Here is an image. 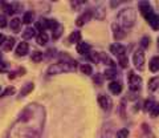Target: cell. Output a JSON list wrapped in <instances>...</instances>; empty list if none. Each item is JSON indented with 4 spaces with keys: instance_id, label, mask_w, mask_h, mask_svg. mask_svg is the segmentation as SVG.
Instances as JSON below:
<instances>
[{
    "instance_id": "cell-35",
    "label": "cell",
    "mask_w": 159,
    "mask_h": 138,
    "mask_svg": "<svg viewBox=\"0 0 159 138\" xmlns=\"http://www.w3.org/2000/svg\"><path fill=\"white\" fill-rule=\"evenodd\" d=\"M8 69H9V64H8L7 61H3V60L0 61V72H2V73H6Z\"/></svg>"
},
{
    "instance_id": "cell-27",
    "label": "cell",
    "mask_w": 159,
    "mask_h": 138,
    "mask_svg": "<svg viewBox=\"0 0 159 138\" xmlns=\"http://www.w3.org/2000/svg\"><path fill=\"white\" fill-rule=\"evenodd\" d=\"M88 58L92 62H96V64H99L101 62V56H99L98 52H90L88 55Z\"/></svg>"
},
{
    "instance_id": "cell-32",
    "label": "cell",
    "mask_w": 159,
    "mask_h": 138,
    "mask_svg": "<svg viewBox=\"0 0 159 138\" xmlns=\"http://www.w3.org/2000/svg\"><path fill=\"white\" fill-rule=\"evenodd\" d=\"M150 116L152 118H157L159 116V102H155V105L152 106V109L150 110Z\"/></svg>"
},
{
    "instance_id": "cell-15",
    "label": "cell",
    "mask_w": 159,
    "mask_h": 138,
    "mask_svg": "<svg viewBox=\"0 0 159 138\" xmlns=\"http://www.w3.org/2000/svg\"><path fill=\"white\" fill-rule=\"evenodd\" d=\"M80 40H81V32L80 31H73L70 33V36L66 39V44H78Z\"/></svg>"
},
{
    "instance_id": "cell-42",
    "label": "cell",
    "mask_w": 159,
    "mask_h": 138,
    "mask_svg": "<svg viewBox=\"0 0 159 138\" xmlns=\"http://www.w3.org/2000/svg\"><path fill=\"white\" fill-rule=\"evenodd\" d=\"M143 138H155V136H154L152 133L150 131V133H146V134L143 136Z\"/></svg>"
},
{
    "instance_id": "cell-11",
    "label": "cell",
    "mask_w": 159,
    "mask_h": 138,
    "mask_svg": "<svg viewBox=\"0 0 159 138\" xmlns=\"http://www.w3.org/2000/svg\"><path fill=\"white\" fill-rule=\"evenodd\" d=\"M33 82H27V84H24L23 88H21V90L19 92V98H23V97H25L27 94H29L32 90H33Z\"/></svg>"
},
{
    "instance_id": "cell-37",
    "label": "cell",
    "mask_w": 159,
    "mask_h": 138,
    "mask_svg": "<svg viewBox=\"0 0 159 138\" xmlns=\"http://www.w3.org/2000/svg\"><path fill=\"white\" fill-rule=\"evenodd\" d=\"M7 25V16L6 15H0V28H6Z\"/></svg>"
},
{
    "instance_id": "cell-2",
    "label": "cell",
    "mask_w": 159,
    "mask_h": 138,
    "mask_svg": "<svg viewBox=\"0 0 159 138\" xmlns=\"http://www.w3.org/2000/svg\"><path fill=\"white\" fill-rule=\"evenodd\" d=\"M77 71V61L73 60L72 57H68L65 55H61V60H58V62L52 64L48 68V75L54 76L58 73L64 72H76Z\"/></svg>"
},
{
    "instance_id": "cell-24",
    "label": "cell",
    "mask_w": 159,
    "mask_h": 138,
    "mask_svg": "<svg viewBox=\"0 0 159 138\" xmlns=\"http://www.w3.org/2000/svg\"><path fill=\"white\" fill-rule=\"evenodd\" d=\"M64 32V27L61 25V24H58V25L53 29V34H52V37H53V40H57L58 37H61V34Z\"/></svg>"
},
{
    "instance_id": "cell-43",
    "label": "cell",
    "mask_w": 159,
    "mask_h": 138,
    "mask_svg": "<svg viewBox=\"0 0 159 138\" xmlns=\"http://www.w3.org/2000/svg\"><path fill=\"white\" fill-rule=\"evenodd\" d=\"M158 48H159V37H158Z\"/></svg>"
},
{
    "instance_id": "cell-34",
    "label": "cell",
    "mask_w": 159,
    "mask_h": 138,
    "mask_svg": "<svg viewBox=\"0 0 159 138\" xmlns=\"http://www.w3.org/2000/svg\"><path fill=\"white\" fill-rule=\"evenodd\" d=\"M129 137V130L127 129H121L117 131V138H127Z\"/></svg>"
},
{
    "instance_id": "cell-28",
    "label": "cell",
    "mask_w": 159,
    "mask_h": 138,
    "mask_svg": "<svg viewBox=\"0 0 159 138\" xmlns=\"http://www.w3.org/2000/svg\"><path fill=\"white\" fill-rule=\"evenodd\" d=\"M34 36V29L33 28H25L23 32V39L24 40H29V39H32Z\"/></svg>"
},
{
    "instance_id": "cell-18",
    "label": "cell",
    "mask_w": 159,
    "mask_h": 138,
    "mask_svg": "<svg viewBox=\"0 0 159 138\" xmlns=\"http://www.w3.org/2000/svg\"><path fill=\"white\" fill-rule=\"evenodd\" d=\"M103 77H105L106 80L113 81L114 78L117 77V71H116V68H107L106 71L103 72Z\"/></svg>"
},
{
    "instance_id": "cell-1",
    "label": "cell",
    "mask_w": 159,
    "mask_h": 138,
    "mask_svg": "<svg viewBox=\"0 0 159 138\" xmlns=\"http://www.w3.org/2000/svg\"><path fill=\"white\" fill-rule=\"evenodd\" d=\"M45 124V109L39 104H29L20 112L9 127L7 138H40Z\"/></svg>"
},
{
    "instance_id": "cell-41",
    "label": "cell",
    "mask_w": 159,
    "mask_h": 138,
    "mask_svg": "<svg viewBox=\"0 0 159 138\" xmlns=\"http://www.w3.org/2000/svg\"><path fill=\"white\" fill-rule=\"evenodd\" d=\"M6 40H7V37L4 36V34L0 33V44H4V43H6Z\"/></svg>"
},
{
    "instance_id": "cell-30",
    "label": "cell",
    "mask_w": 159,
    "mask_h": 138,
    "mask_svg": "<svg viewBox=\"0 0 159 138\" xmlns=\"http://www.w3.org/2000/svg\"><path fill=\"white\" fill-rule=\"evenodd\" d=\"M33 17H34L33 12H25L24 16H23V23L24 24H31L33 21Z\"/></svg>"
},
{
    "instance_id": "cell-3",
    "label": "cell",
    "mask_w": 159,
    "mask_h": 138,
    "mask_svg": "<svg viewBox=\"0 0 159 138\" xmlns=\"http://www.w3.org/2000/svg\"><path fill=\"white\" fill-rule=\"evenodd\" d=\"M137 20L135 11L133 8H123L117 15V24L122 28H131Z\"/></svg>"
},
{
    "instance_id": "cell-22",
    "label": "cell",
    "mask_w": 159,
    "mask_h": 138,
    "mask_svg": "<svg viewBox=\"0 0 159 138\" xmlns=\"http://www.w3.org/2000/svg\"><path fill=\"white\" fill-rule=\"evenodd\" d=\"M15 37H7V40H6V43L3 44V48H4V51H11V49L13 48V45H15Z\"/></svg>"
},
{
    "instance_id": "cell-31",
    "label": "cell",
    "mask_w": 159,
    "mask_h": 138,
    "mask_svg": "<svg viewBox=\"0 0 159 138\" xmlns=\"http://www.w3.org/2000/svg\"><path fill=\"white\" fill-rule=\"evenodd\" d=\"M154 105H155V102H154L152 100H146L145 102H143V110L150 113V110L152 109V106H154Z\"/></svg>"
},
{
    "instance_id": "cell-8",
    "label": "cell",
    "mask_w": 159,
    "mask_h": 138,
    "mask_svg": "<svg viewBox=\"0 0 159 138\" xmlns=\"http://www.w3.org/2000/svg\"><path fill=\"white\" fill-rule=\"evenodd\" d=\"M113 36L116 40H122V39L126 37V32H125V28H122L121 25L118 24H113Z\"/></svg>"
},
{
    "instance_id": "cell-7",
    "label": "cell",
    "mask_w": 159,
    "mask_h": 138,
    "mask_svg": "<svg viewBox=\"0 0 159 138\" xmlns=\"http://www.w3.org/2000/svg\"><path fill=\"white\" fill-rule=\"evenodd\" d=\"M93 12H94V11H92V9H86V11L84 12L81 16L77 17L76 25H77V27H82V25H85L88 21H90V19H92V16H93Z\"/></svg>"
},
{
    "instance_id": "cell-14",
    "label": "cell",
    "mask_w": 159,
    "mask_h": 138,
    "mask_svg": "<svg viewBox=\"0 0 159 138\" xmlns=\"http://www.w3.org/2000/svg\"><path fill=\"white\" fill-rule=\"evenodd\" d=\"M109 90H110L113 94H119L122 92V84L118 81H110L109 84Z\"/></svg>"
},
{
    "instance_id": "cell-21",
    "label": "cell",
    "mask_w": 159,
    "mask_h": 138,
    "mask_svg": "<svg viewBox=\"0 0 159 138\" xmlns=\"http://www.w3.org/2000/svg\"><path fill=\"white\" fill-rule=\"evenodd\" d=\"M147 23L150 24V27L152 29H159V16L158 15H152V16L147 20Z\"/></svg>"
},
{
    "instance_id": "cell-5",
    "label": "cell",
    "mask_w": 159,
    "mask_h": 138,
    "mask_svg": "<svg viewBox=\"0 0 159 138\" xmlns=\"http://www.w3.org/2000/svg\"><path fill=\"white\" fill-rule=\"evenodd\" d=\"M127 81H129V85H130V90L131 92H138L139 89H141V86H142V78L139 77L138 75H135V73H133V72L129 73Z\"/></svg>"
},
{
    "instance_id": "cell-40",
    "label": "cell",
    "mask_w": 159,
    "mask_h": 138,
    "mask_svg": "<svg viewBox=\"0 0 159 138\" xmlns=\"http://www.w3.org/2000/svg\"><path fill=\"white\" fill-rule=\"evenodd\" d=\"M53 56H56V51L52 48V49H49V51H47V57L48 58H51V57H53Z\"/></svg>"
},
{
    "instance_id": "cell-19",
    "label": "cell",
    "mask_w": 159,
    "mask_h": 138,
    "mask_svg": "<svg viewBox=\"0 0 159 138\" xmlns=\"http://www.w3.org/2000/svg\"><path fill=\"white\" fill-rule=\"evenodd\" d=\"M148 90L150 92H155L158 88H159V77L155 76V77H152L150 78V81H148Z\"/></svg>"
},
{
    "instance_id": "cell-12",
    "label": "cell",
    "mask_w": 159,
    "mask_h": 138,
    "mask_svg": "<svg viewBox=\"0 0 159 138\" xmlns=\"http://www.w3.org/2000/svg\"><path fill=\"white\" fill-rule=\"evenodd\" d=\"M77 52L80 53V55H82V56H86L89 52H90V45H89L88 43H84V41H80L77 44Z\"/></svg>"
},
{
    "instance_id": "cell-9",
    "label": "cell",
    "mask_w": 159,
    "mask_h": 138,
    "mask_svg": "<svg viewBox=\"0 0 159 138\" xmlns=\"http://www.w3.org/2000/svg\"><path fill=\"white\" fill-rule=\"evenodd\" d=\"M110 52H111V55L119 57L121 55H123V53H126V49H125V47H123L122 44L116 43V44H111L110 45Z\"/></svg>"
},
{
    "instance_id": "cell-13",
    "label": "cell",
    "mask_w": 159,
    "mask_h": 138,
    "mask_svg": "<svg viewBox=\"0 0 159 138\" xmlns=\"http://www.w3.org/2000/svg\"><path fill=\"white\" fill-rule=\"evenodd\" d=\"M28 51H29V44L25 43V41L20 43L19 45L16 47V55L17 56H25L28 53Z\"/></svg>"
},
{
    "instance_id": "cell-16",
    "label": "cell",
    "mask_w": 159,
    "mask_h": 138,
    "mask_svg": "<svg viewBox=\"0 0 159 138\" xmlns=\"http://www.w3.org/2000/svg\"><path fill=\"white\" fill-rule=\"evenodd\" d=\"M36 29L37 31H40V32H44L45 29H48V19H45V17H40L39 20L36 21Z\"/></svg>"
},
{
    "instance_id": "cell-26",
    "label": "cell",
    "mask_w": 159,
    "mask_h": 138,
    "mask_svg": "<svg viewBox=\"0 0 159 138\" xmlns=\"http://www.w3.org/2000/svg\"><path fill=\"white\" fill-rule=\"evenodd\" d=\"M21 20H20V19H12L11 20V23H9V25H11V29L12 31H15V32H17L19 29H20V25H21Z\"/></svg>"
},
{
    "instance_id": "cell-23",
    "label": "cell",
    "mask_w": 159,
    "mask_h": 138,
    "mask_svg": "<svg viewBox=\"0 0 159 138\" xmlns=\"http://www.w3.org/2000/svg\"><path fill=\"white\" fill-rule=\"evenodd\" d=\"M80 71H81L84 75L90 76L93 73V68H92L90 64H82V65H80Z\"/></svg>"
},
{
    "instance_id": "cell-38",
    "label": "cell",
    "mask_w": 159,
    "mask_h": 138,
    "mask_svg": "<svg viewBox=\"0 0 159 138\" xmlns=\"http://www.w3.org/2000/svg\"><path fill=\"white\" fill-rule=\"evenodd\" d=\"M148 43H150V39H148L147 36H145V37L141 39V45H142L143 48H147V47H148Z\"/></svg>"
},
{
    "instance_id": "cell-44",
    "label": "cell",
    "mask_w": 159,
    "mask_h": 138,
    "mask_svg": "<svg viewBox=\"0 0 159 138\" xmlns=\"http://www.w3.org/2000/svg\"><path fill=\"white\" fill-rule=\"evenodd\" d=\"M0 90H2V86H0Z\"/></svg>"
},
{
    "instance_id": "cell-36",
    "label": "cell",
    "mask_w": 159,
    "mask_h": 138,
    "mask_svg": "<svg viewBox=\"0 0 159 138\" xmlns=\"http://www.w3.org/2000/svg\"><path fill=\"white\" fill-rule=\"evenodd\" d=\"M97 19H103L105 17V8L101 7V8H97V15H96Z\"/></svg>"
},
{
    "instance_id": "cell-6",
    "label": "cell",
    "mask_w": 159,
    "mask_h": 138,
    "mask_svg": "<svg viewBox=\"0 0 159 138\" xmlns=\"http://www.w3.org/2000/svg\"><path fill=\"white\" fill-rule=\"evenodd\" d=\"M138 7H139V11H141L142 13V16L146 19V20H148L152 15H155L154 13V9L152 7L150 6V3H147V2H141L138 4Z\"/></svg>"
},
{
    "instance_id": "cell-25",
    "label": "cell",
    "mask_w": 159,
    "mask_h": 138,
    "mask_svg": "<svg viewBox=\"0 0 159 138\" xmlns=\"http://www.w3.org/2000/svg\"><path fill=\"white\" fill-rule=\"evenodd\" d=\"M31 58L33 62H40V61H43V58H44V53L40 51H34L31 55Z\"/></svg>"
},
{
    "instance_id": "cell-33",
    "label": "cell",
    "mask_w": 159,
    "mask_h": 138,
    "mask_svg": "<svg viewBox=\"0 0 159 138\" xmlns=\"http://www.w3.org/2000/svg\"><path fill=\"white\" fill-rule=\"evenodd\" d=\"M15 92H16V90H15V88H13V86H9V88H7V89L2 93V97L12 96V94H15Z\"/></svg>"
},
{
    "instance_id": "cell-39",
    "label": "cell",
    "mask_w": 159,
    "mask_h": 138,
    "mask_svg": "<svg viewBox=\"0 0 159 138\" xmlns=\"http://www.w3.org/2000/svg\"><path fill=\"white\" fill-rule=\"evenodd\" d=\"M94 82H96L97 85H101V84H102V76L99 75V73H98V75L94 76Z\"/></svg>"
},
{
    "instance_id": "cell-29",
    "label": "cell",
    "mask_w": 159,
    "mask_h": 138,
    "mask_svg": "<svg viewBox=\"0 0 159 138\" xmlns=\"http://www.w3.org/2000/svg\"><path fill=\"white\" fill-rule=\"evenodd\" d=\"M118 62H119V65H121V68H127L129 67V60H127L126 53H123V55H121L118 57Z\"/></svg>"
},
{
    "instance_id": "cell-10",
    "label": "cell",
    "mask_w": 159,
    "mask_h": 138,
    "mask_svg": "<svg viewBox=\"0 0 159 138\" xmlns=\"http://www.w3.org/2000/svg\"><path fill=\"white\" fill-rule=\"evenodd\" d=\"M97 101H98L99 106H101L103 110H109V108H110V105H111L110 98H109L106 94H99L97 97Z\"/></svg>"
},
{
    "instance_id": "cell-17",
    "label": "cell",
    "mask_w": 159,
    "mask_h": 138,
    "mask_svg": "<svg viewBox=\"0 0 159 138\" xmlns=\"http://www.w3.org/2000/svg\"><path fill=\"white\" fill-rule=\"evenodd\" d=\"M148 69H150V72H152V73L159 71V56H154L151 58L150 64H148Z\"/></svg>"
},
{
    "instance_id": "cell-4",
    "label": "cell",
    "mask_w": 159,
    "mask_h": 138,
    "mask_svg": "<svg viewBox=\"0 0 159 138\" xmlns=\"http://www.w3.org/2000/svg\"><path fill=\"white\" fill-rule=\"evenodd\" d=\"M145 52H143V49H137L135 52H134L133 55V64L134 67H135L137 71L142 72L143 69H145Z\"/></svg>"
},
{
    "instance_id": "cell-20",
    "label": "cell",
    "mask_w": 159,
    "mask_h": 138,
    "mask_svg": "<svg viewBox=\"0 0 159 138\" xmlns=\"http://www.w3.org/2000/svg\"><path fill=\"white\" fill-rule=\"evenodd\" d=\"M36 41L39 45H45V44L49 41V36H48V33L45 32H40L37 34V37H36Z\"/></svg>"
}]
</instances>
